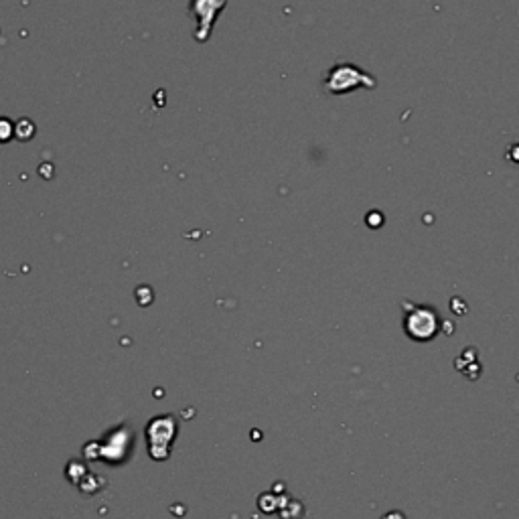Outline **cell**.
I'll use <instances>...</instances> for the list:
<instances>
[{"mask_svg": "<svg viewBox=\"0 0 519 519\" xmlns=\"http://www.w3.org/2000/svg\"><path fill=\"white\" fill-rule=\"evenodd\" d=\"M440 318L428 307H410L404 316V331L418 343H428L438 335Z\"/></svg>", "mask_w": 519, "mask_h": 519, "instance_id": "cell-1", "label": "cell"}, {"mask_svg": "<svg viewBox=\"0 0 519 519\" xmlns=\"http://www.w3.org/2000/svg\"><path fill=\"white\" fill-rule=\"evenodd\" d=\"M381 519H406V516H404L402 511H390V514H385Z\"/></svg>", "mask_w": 519, "mask_h": 519, "instance_id": "cell-2", "label": "cell"}]
</instances>
